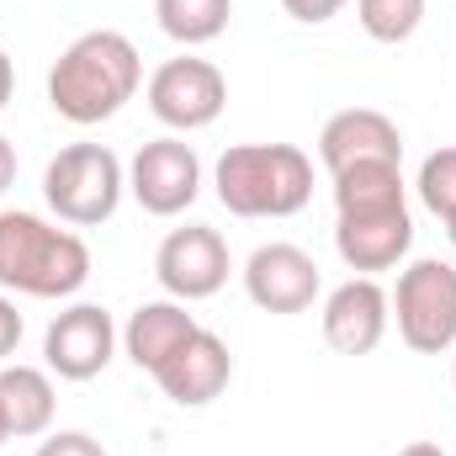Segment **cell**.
Wrapping results in <instances>:
<instances>
[{
  "label": "cell",
  "instance_id": "obj_1",
  "mask_svg": "<svg viewBox=\"0 0 456 456\" xmlns=\"http://www.w3.org/2000/svg\"><path fill=\"white\" fill-rule=\"evenodd\" d=\"M138 80H143L138 48L122 32L102 27V32L75 37L59 53V64L48 69V107L75 127H91L122 112L138 96Z\"/></svg>",
  "mask_w": 456,
  "mask_h": 456
},
{
  "label": "cell",
  "instance_id": "obj_2",
  "mask_svg": "<svg viewBox=\"0 0 456 456\" xmlns=\"http://www.w3.org/2000/svg\"><path fill=\"white\" fill-rule=\"evenodd\" d=\"M213 186L233 218H292L314 197V159L297 143H233Z\"/></svg>",
  "mask_w": 456,
  "mask_h": 456
},
{
  "label": "cell",
  "instance_id": "obj_3",
  "mask_svg": "<svg viewBox=\"0 0 456 456\" xmlns=\"http://www.w3.org/2000/svg\"><path fill=\"white\" fill-rule=\"evenodd\" d=\"M91 276L80 233L43 224L37 213H0V287L21 297H75Z\"/></svg>",
  "mask_w": 456,
  "mask_h": 456
},
{
  "label": "cell",
  "instance_id": "obj_4",
  "mask_svg": "<svg viewBox=\"0 0 456 456\" xmlns=\"http://www.w3.org/2000/svg\"><path fill=\"white\" fill-rule=\"evenodd\" d=\"M122 159H117L107 143H69L48 159L43 170V197L48 208L75 228H96L107 224L122 202Z\"/></svg>",
  "mask_w": 456,
  "mask_h": 456
},
{
  "label": "cell",
  "instance_id": "obj_5",
  "mask_svg": "<svg viewBox=\"0 0 456 456\" xmlns=\"http://www.w3.org/2000/svg\"><path fill=\"white\" fill-rule=\"evenodd\" d=\"M398 314V335L419 355H446L456 345V265L446 260H414L398 276V292L387 297Z\"/></svg>",
  "mask_w": 456,
  "mask_h": 456
},
{
  "label": "cell",
  "instance_id": "obj_6",
  "mask_svg": "<svg viewBox=\"0 0 456 456\" xmlns=\"http://www.w3.org/2000/svg\"><path fill=\"white\" fill-rule=\"evenodd\" d=\"M228 107V80L208 59H170L149 75V112L175 133L213 127Z\"/></svg>",
  "mask_w": 456,
  "mask_h": 456
},
{
  "label": "cell",
  "instance_id": "obj_7",
  "mask_svg": "<svg viewBox=\"0 0 456 456\" xmlns=\"http://www.w3.org/2000/svg\"><path fill=\"white\" fill-rule=\"evenodd\" d=\"M127 191L138 197L143 213L154 218H175L197 202L202 191V159L186 138H154L133 154L127 165Z\"/></svg>",
  "mask_w": 456,
  "mask_h": 456
},
{
  "label": "cell",
  "instance_id": "obj_8",
  "mask_svg": "<svg viewBox=\"0 0 456 456\" xmlns=\"http://www.w3.org/2000/svg\"><path fill=\"white\" fill-rule=\"evenodd\" d=\"M228 244L218 228L208 224H186V228H170L159 255H154V276L159 287L175 297V303H202L213 297L218 287L228 281Z\"/></svg>",
  "mask_w": 456,
  "mask_h": 456
},
{
  "label": "cell",
  "instance_id": "obj_9",
  "mask_svg": "<svg viewBox=\"0 0 456 456\" xmlns=\"http://www.w3.org/2000/svg\"><path fill=\"white\" fill-rule=\"evenodd\" d=\"M117 350V324L107 308L96 303H75L64 314H53L48 335H43V361L48 371H59L64 382H91L107 371Z\"/></svg>",
  "mask_w": 456,
  "mask_h": 456
},
{
  "label": "cell",
  "instance_id": "obj_10",
  "mask_svg": "<svg viewBox=\"0 0 456 456\" xmlns=\"http://www.w3.org/2000/svg\"><path fill=\"white\" fill-rule=\"evenodd\" d=\"M244 292L260 314H308L319 297V260L297 244H260L244 265Z\"/></svg>",
  "mask_w": 456,
  "mask_h": 456
},
{
  "label": "cell",
  "instance_id": "obj_11",
  "mask_svg": "<svg viewBox=\"0 0 456 456\" xmlns=\"http://www.w3.org/2000/svg\"><path fill=\"white\" fill-rule=\"evenodd\" d=\"M387 319H393L387 292L371 276H350L324 303V340L340 355H371L387 335Z\"/></svg>",
  "mask_w": 456,
  "mask_h": 456
},
{
  "label": "cell",
  "instance_id": "obj_12",
  "mask_svg": "<svg viewBox=\"0 0 456 456\" xmlns=\"http://www.w3.org/2000/svg\"><path fill=\"white\" fill-rule=\"evenodd\" d=\"M228 377H233V355H228V345L218 340L213 330H197L191 340L154 371L159 393H165L170 403H181V409H202V403H213V398L228 387Z\"/></svg>",
  "mask_w": 456,
  "mask_h": 456
},
{
  "label": "cell",
  "instance_id": "obj_13",
  "mask_svg": "<svg viewBox=\"0 0 456 456\" xmlns=\"http://www.w3.org/2000/svg\"><path fill=\"white\" fill-rule=\"evenodd\" d=\"M319 159L330 165V175L345 170V165H361V159H393L403 165V133L398 122L377 107H350V112H335L319 133Z\"/></svg>",
  "mask_w": 456,
  "mask_h": 456
},
{
  "label": "cell",
  "instance_id": "obj_14",
  "mask_svg": "<svg viewBox=\"0 0 456 456\" xmlns=\"http://www.w3.org/2000/svg\"><path fill=\"white\" fill-rule=\"evenodd\" d=\"M414 244V218L409 208L398 213H371V218H340L335 228V249L350 271L361 276H377V271H393Z\"/></svg>",
  "mask_w": 456,
  "mask_h": 456
},
{
  "label": "cell",
  "instance_id": "obj_15",
  "mask_svg": "<svg viewBox=\"0 0 456 456\" xmlns=\"http://www.w3.org/2000/svg\"><path fill=\"white\" fill-rule=\"evenodd\" d=\"M202 324L186 314V303H175V297H165V303H143L133 319H127V330H122V345H127V361L138 366V371H159L181 345L191 340Z\"/></svg>",
  "mask_w": 456,
  "mask_h": 456
},
{
  "label": "cell",
  "instance_id": "obj_16",
  "mask_svg": "<svg viewBox=\"0 0 456 456\" xmlns=\"http://www.w3.org/2000/svg\"><path fill=\"white\" fill-rule=\"evenodd\" d=\"M335 208L340 218H371V213H398L403 202V165L393 159H361L335 170Z\"/></svg>",
  "mask_w": 456,
  "mask_h": 456
},
{
  "label": "cell",
  "instance_id": "obj_17",
  "mask_svg": "<svg viewBox=\"0 0 456 456\" xmlns=\"http://www.w3.org/2000/svg\"><path fill=\"white\" fill-rule=\"evenodd\" d=\"M0 409H5V430L16 441L43 436L53 425V409H59L48 371L43 366H21V361L16 366H0Z\"/></svg>",
  "mask_w": 456,
  "mask_h": 456
},
{
  "label": "cell",
  "instance_id": "obj_18",
  "mask_svg": "<svg viewBox=\"0 0 456 456\" xmlns=\"http://www.w3.org/2000/svg\"><path fill=\"white\" fill-rule=\"evenodd\" d=\"M154 16H159V32L197 48V43H213L233 16V0H154Z\"/></svg>",
  "mask_w": 456,
  "mask_h": 456
},
{
  "label": "cell",
  "instance_id": "obj_19",
  "mask_svg": "<svg viewBox=\"0 0 456 456\" xmlns=\"http://www.w3.org/2000/svg\"><path fill=\"white\" fill-rule=\"evenodd\" d=\"M355 21L371 43H409L425 21V0H355Z\"/></svg>",
  "mask_w": 456,
  "mask_h": 456
},
{
  "label": "cell",
  "instance_id": "obj_20",
  "mask_svg": "<svg viewBox=\"0 0 456 456\" xmlns=\"http://www.w3.org/2000/svg\"><path fill=\"white\" fill-rule=\"evenodd\" d=\"M419 202L441 218V224H452L456 218V149H436L425 165H419Z\"/></svg>",
  "mask_w": 456,
  "mask_h": 456
},
{
  "label": "cell",
  "instance_id": "obj_21",
  "mask_svg": "<svg viewBox=\"0 0 456 456\" xmlns=\"http://www.w3.org/2000/svg\"><path fill=\"white\" fill-rule=\"evenodd\" d=\"M37 456H107L102 452V441L96 436H86V430H59V436H48Z\"/></svg>",
  "mask_w": 456,
  "mask_h": 456
},
{
  "label": "cell",
  "instance_id": "obj_22",
  "mask_svg": "<svg viewBox=\"0 0 456 456\" xmlns=\"http://www.w3.org/2000/svg\"><path fill=\"white\" fill-rule=\"evenodd\" d=\"M281 5H287L292 21H308V27H319V21H330V16L345 11V0H281Z\"/></svg>",
  "mask_w": 456,
  "mask_h": 456
},
{
  "label": "cell",
  "instance_id": "obj_23",
  "mask_svg": "<svg viewBox=\"0 0 456 456\" xmlns=\"http://www.w3.org/2000/svg\"><path fill=\"white\" fill-rule=\"evenodd\" d=\"M16 345H21V314L11 297H0V366L16 355Z\"/></svg>",
  "mask_w": 456,
  "mask_h": 456
},
{
  "label": "cell",
  "instance_id": "obj_24",
  "mask_svg": "<svg viewBox=\"0 0 456 456\" xmlns=\"http://www.w3.org/2000/svg\"><path fill=\"white\" fill-rule=\"evenodd\" d=\"M16 181V149H11V138L0 133V191Z\"/></svg>",
  "mask_w": 456,
  "mask_h": 456
},
{
  "label": "cell",
  "instance_id": "obj_25",
  "mask_svg": "<svg viewBox=\"0 0 456 456\" xmlns=\"http://www.w3.org/2000/svg\"><path fill=\"white\" fill-rule=\"evenodd\" d=\"M11 91H16V69H11V59H5V48H0V107L11 102Z\"/></svg>",
  "mask_w": 456,
  "mask_h": 456
},
{
  "label": "cell",
  "instance_id": "obj_26",
  "mask_svg": "<svg viewBox=\"0 0 456 456\" xmlns=\"http://www.w3.org/2000/svg\"><path fill=\"white\" fill-rule=\"evenodd\" d=\"M398 456H446V452H441L436 441H414V446H403Z\"/></svg>",
  "mask_w": 456,
  "mask_h": 456
},
{
  "label": "cell",
  "instance_id": "obj_27",
  "mask_svg": "<svg viewBox=\"0 0 456 456\" xmlns=\"http://www.w3.org/2000/svg\"><path fill=\"white\" fill-rule=\"evenodd\" d=\"M5 441H11V430H5V409H0V446H5Z\"/></svg>",
  "mask_w": 456,
  "mask_h": 456
},
{
  "label": "cell",
  "instance_id": "obj_28",
  "mask_svg": "<svg viewBox=\"0 0 456 456\" xmlns=\"http://www.w3.org/2000/svg\"><path fill=\"white\" fill-rule=\"evenodd\" d=\"M446 233H452V249H456V218H452V224H446Z\"/></svg>",
  "mask_w": 456,
  "mask_h": 456
},
{
  "label": "cell",
  "instance_id": "obj_29",
  "mask_svg": "<svg viewBox=\"0 0 456 456\" xmlns=\"http://www.w3.org/2000/svg\"><path fill=\"white\" fill-rule=\"evenodd\" d=\"M452 382H456V366H452Z\"/></svg>",
  "mask_w": 456,
  "mask_h": 456
}]
</instances>
